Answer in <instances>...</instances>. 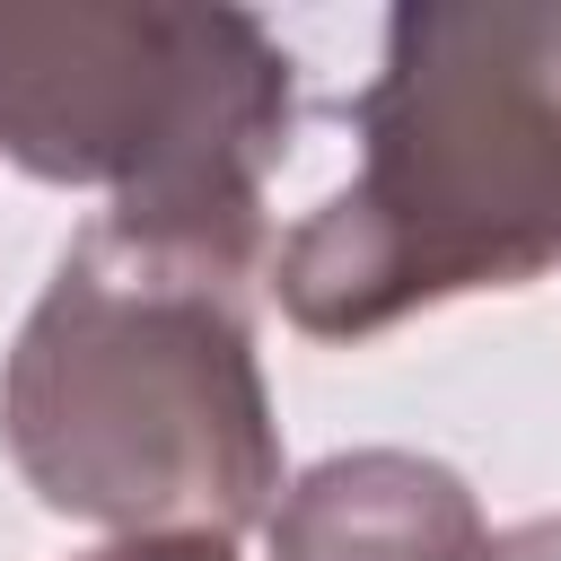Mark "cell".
Returning a JSON list of instances; mask_svg holds the SVG:
<instances>
[{"label":"cell","instance_id":"1","mask_svg":"<svg viewBox=\"0 0 561 561\" xmlns=\"http://www.w3.org/2000/svg\"><path fill=\"white\" fill-rule=\"evenodd\" d=\"M263 219L105 210L0 368V438L44 508L131 535H237L280 491L254 368Z\"/></svg>","mask_w":561,"mask_h":561},{"label":"cell","instance_id":"2","mask_svg":"<svg viewBox=\"0 0 561 561\" xmlns=\"http://www.w3.org/2000/svg\"><path fill=\"white\" fill-rule=\"evenodd\" d=\"M351 123L359 175L272 263L298 333L359 342L561 263V9H394Z\"/></svg>","mask_w":561,"mask_h":561},{"label":"cell","instance_id":"3","mask_svg":"<svg viewBox=\"0 0 561 561\" xmlns=\"http://www.w3.org/2000/svg\"><path fill=\"white\" fill-rule=\"evenodd\" d=\"M298 79L245 9H0V149L114 210L263 219Z\"/></svg>","mask_w":561,"mask_h":561},{"label":"cell","instance_id":"4","mask_svg":"<svg viewBox=\"0 0 561 561\" xmlns=\"http://www.w3.org/2000/svg\"><path fill=\"white\" fill-rule=\"evenodd\" d=\"M272 561H491L473 491L430 456H333L272 508Z\"/></svg>","mask_w":561,"mask_h":561},{"label":"cell","instance_id":"5","mask_svg":"<svg viewBox=\"0 0 561 561\" xmlns=\"http://www.w3.org/2000/svg\"><path fill=\"white\" fill-rule=\"evenodd\" d=\"M88 561H237L219 535H140V543H114V552H88Z\"/></svg>","mask_w":561,"mask_h":561},{"label":"cell","instance_id":"6","mask_svg":"<svg viewBox=\"0 0 561 561\" xmlns=\"http://www.w3.org/2000/svg\"><path fill=\"white\" fill-rule=\"evenodd\" d=\"M491 561H561V517H543V526H517L508 543H491Z\"/></svg>","mask_w":561,"mask_h":561}]
</instances>
